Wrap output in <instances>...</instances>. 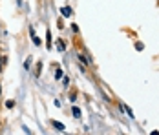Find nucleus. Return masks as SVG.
Instances as JSON below:
<instances>
[{"instance_id":"nucleus-5","label":"nucleus","mask_w":159,"mask_h":135,"mask_svg":"<svg viewBox=\"0 0 159 135\" xmlns=\"http://www.w3.org/2000/svg\"><path fill=\"white\" fill-rule=\"evenodd\" d=\"M60 77H62V71H60V68H59V70L55 71V78H60Z\"/></svg>"},{"instance_id":"nucleus-2","label":"nucleus","mask_w":159,"mask_h":135,"mask_svg":"<svg viewBox=\"0 0 159 135\" xmlns=\"http://www.w3.org/2000/svg\"><path fill=\"white\" fill-rule=\"evenodd\" d=\"M53 126H55V128H57L59 132H62V130H64V126H62L60 122H57V120H53Z\"/></svg>"},{"instance_id":"nucleus-4","label":"nucleus","mask_w":159,"mask_h":135,"mask_svg":"<svg viewBox=\"0 0 159 135\" xmlns=\"http://www.w3.org/2000/svg\"><path fill=\"white\" fill-rule=\"evenodd\" d=\"M73 115L77 117V119L80 117V110H79V108H73Z\"/></svg>"},{"instance_id":"nucleus-3","label":"nucleus","mask_w":159,"mask_h":135,"mask_svg":"<svg viewBox=\"0 0 159 135\" xmlns=\"http://www.w3.org/2000/svg\"><path fill=\"white\" fill-rule=\"evenodd\" d=\"M64 48H66V46H64V42H62V40H57V49H60V51H62Z\"/></svg>"},{"instance_id":"nucleus-1","label":"nucleus","mask_w":159,"mask_h":135,"mask_svg":"<svg viewBox=\"0 0 159 135\" xmlns=\"http://www.w3.org/2000/svg\"><path fill=\"white\" fill-rule=\"evenodd\" d=\"M62 15H64V17H70V15H71V9H70V7H62Z\"/></svg>"}]
</instances>
